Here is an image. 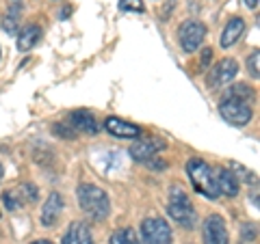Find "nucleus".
<instances>
[{"mask_svg":"<svg viewBox=\"0 0 260 244\" xmlns=\"http://www.w3.org/2000/svg\"><path fill=\"white\" fill-rule=\"evenodd\" d=\"M210 56H213V50H210V48H206V50L202 52V67H206V63L210 61Z\"/></svg>","mask_w":260,"mask_h":244,"instance_id":"obj_27","label":"nucleus"},{"mask_svg":"<svg viewBox=\"0 0 260 244\" xmlns=\"http://www.w3.org/2000/svg\"><path fill=\"white\" fill-rule=\"evenodd\" d=\"M206 37V26L202 22H195V20H189L184 22L180 26V46L184 52H195L198 48L202 46Z\"/></svg>","mask_w":260,"mask_h":244,"instance_id":"obj_7","label":"nucleus"},{"mask_svg":"<svg viewBox=\"0 0 260 244\" xmlns=\"http://www.w3.org/2000/svg\"><path fill=\"white\" fill-rule=\"evenodd\" d=\"M63 244H93L91 231H89V227L80 221L72 223L63 235Z\"/></svg>","mask_w":260,"mask_h":244,"instance_id":"obj_14","label":"nucleus"},{"mask_svg":"<svg viewBox=\"0 0 260 244\" xmlns=\"http://www.w3.org/2000/svg\"><path fill=\"white\" fill-rule=\"evenodd\" d=\"M22 194H24V197L28 194V201H35V199L39 197L37 186H35V184H24V186H22Z\"/></svg>","mask_w":260,"mask_h":244,"instance_id":"obj_25","label":"nucleus"},{"mask_svg":"<svg viewBox=\"0 0 260 244\" xmlns=\"http://www.w3.org/2000/svg\"><path fill=\"white\" fill-rule=\"evenodd\" d=\"M109 244H141L135 229H117L109 238Z\"/></svg>","mask_w":260,"mask_h":244,"instance_id":"obj_18","label":"nucleus"},{"mask_svg":"<svg viewBox=\"0 0 260 244\" xmlns=\"http://www.w3.org/2000/svg\"><path fill=\"white\" fill-rule=\"evenodd\" d=\"M186 173L193 184V188L200 194H204L206 199H217L221 197V192L217 188V180H215V169L208 162L200 160V158H191L186 162Z\"/></svg>","mask_w":260,"mask_h":244,"instance_id":"obj_2","label":"nucleus"},{"mask_svg":"<svg viewBox=\"0 0 260 244\" xmlns=\"http://www.w3.org/2000/svg\"><path fill=\"white\" fill-rule=\"evenodd\" d=\"M167 147V143L162 141V138L158 136H152V138H137V141L133 143V147H130V156H133V160L137 162H145L154 158L158 151H162Z\"/></svg>","mask_w":260,"mask_h":244,"instance_id":"obj_8","label":"nucleus"},{"mask_svg":"<svg viewBox=\"0 0 260 244\" xmlns=\"http://www.w3.org/2000/svg\"><path fill=\"white\" fill-rule=\"evenodd\" d=\"M30 244H54V242H50V240H35V242H30Z\"/></svg>","mask_w":260,"mask_h":244,"instance_id":"obj_30","label":"nucleus"},{"mask_svg":"<svg viewBox=\"0 0 260 244\" xmlns=\"http://www.w3.org/2000/svg\"><path fill=\"white\" fill-rule=\"evenodd\" d=\"M167 212L176 223H180V227H184V229H193V227L198 225V214H195L191 199L186 197V192L182 188H178V186H174L172 192H169Z\"/></svg>","mask_w":260,"mask_h":244,"instance_id":"obj_3","label":"nucleus"},{"mask_svg":"<svg viewBox=\"0 0 260 244\" xmlns=\"http://www.w3.org/2000/svg\"><path fill=\"white\" fill-rule=\"evenodd\" d=\"M202 242L204 244H230L225 221L219 214H210L202 223Z\"/></svg>","mask_w":260,"mask_h":244,"instance_id":"obj_6","label":"nucleus"},{"mask_svg":"<svg viewBox=\"0 0 260 244\" xmlns=\"http://www.w3.org/2000/svg\"><path fill=\"white\" fill-rule=\"evenodd\" d=\"M239 74V63L234 59H221L208 74V85L210 87H223L230 85Z\"/></svg>","mask_w":260,"mask_h":244,"instance_id":"obj_9","label":"nucleus"},{"mask_svg":"<svg viewBox=\"0 0 260 244\" xmlns=\"http://www.w3.org/2000/svg\"><path fill=\"white\" fill-rule=\"evenodd\" d=\"M243 32H245V22H243L241 18H232L230 22L225 24V28L221 32V46L223 48H232L241 39Z\"/></svg>","mask_w":260,"mask_h":244,"instance_id":"obj_15","label":"nucleus"},{"mask_svg":"<svg viewBox=\"0 0 260 244\" xmlns=\"http://www.w3.org/2000/svg\"><path fill=\"white\" fill-rule=\"evenodd\" d=\"M119 9H121V11L143 13V11H145V5H143V0H119Z\"/></svg>","mask_w":260,"mask_h":244,"instance_id":"obj_21","label":"nucleus"},{"mask_svg":"<svg viewBox=\"0 0 260 244\" xmlns=\"http://www.w3.org/2000/svg\"><path fill=\"white\" fill-rule=\"evenodd\" d=\"M20 13H22V5H20V0H13V7H9V11H7L5 20H3V28H5L7 32H11V35H15V32H18Z\"/></svg>","mask_w":260,"mask_h":244,"instance_id":"obj_17","label":"nucleus"},{"mask_svg":"<svg viewBox=\"0 0 260 244\" xmlns=\"http://www.w3.org/2000/svg\"><path fill=\"white\" fill-rule=\"evenodd\" d=\"M72 13V7H65V9L59 13V20H68V15Z\"/></svg>","mask_w":260,"mask_h":244,"instance_id":"obj_28","label":"nucleus"},{"mask_svg":"<svg viewBox=\"0 0 260 244\" xmlns=\"http://www.w3.org/2000/svg\"><path fill=\"white\" fill-rule=\"evenodd\" d=\"M76 197H78V206L80 210L91 218L95 223H102L104 218L111 214V201H109V194L104 192L102 188H98L93 184H83L78 186L76 190Z\"/></svg>","mask_w":260,"mask_h":244,"instance_id":"obj_1","label":"nucleus"},{"mask_svg":"<svg viewBox=\"0 0 260 244\" xmlns=\"http://www.w3.org/2000/svg\"><path fill=\"white\" fill-rule=\"evenodd\" d=\"M247 71L254 80L260 78V54L258 52H251V56L247 59Z\"/></svg>","mask_w":260,"mask_h":244,"instance_id":"obj_20","label":"nucleus"},{"mask_svg":"<svg viewBox=\"0 0 260 244\" xmlns=\"http://www.w3.org/2000/svg\"><path fill=\"white\" fill-rule=\"evenodd\" d=\"M52 132L56 134V136H63V138H76V130L72 128L70 124H56L54 128H52Z\"/></svg>","mask_w":260,"mask_h":244,"instance_id":"obj_23","label":"nucleus"},{"mask_svg":"<svg viewBox=\"0 0 260 244\" xmlns=\"http://www.w3.org/2000/svg\"><path fill=\"white\" fill-rule=\"evenodd\" d=\"M243 240H245V242L256 240V227L251 223H245V227H243Z\"/></svg>","mask_w":260,"mask_h":244,"instance_id":"obj_26","label":"nucleus"},{"mask_svg":"<svg viewBox=\"0 0 260 244\" xmlns=\"http://www.w3.org/2000/svg\"><path fill=\"white\" fill-rule=\"evenodd\" d=\"M215 180H217V188L225 197H237L239 194V177L228 169H217L215 171Z\"/></svg>","mask_w":260,"mask_h":244,"instance_id":"obj_13","label":"nucleus"},{"mask_svg":"<svg viewBox=\"0 0 260 244\" xmlns=\"http://www.w3.org/2000/svg\"><path fill=\"white\" fill-rule=\"evenodd\" d=\"M39 39H42V28L37 26V24H28L26 28L20 30L18 35V50L20 52H28L32 46H35Z\"/></svg>","mask_w":260,"mask_h":244,"instance_id":"obj_16","label":"nucleus"},{"mask_svg":"<svg viewBox=\"0 0 260 244\" xmlns=\"http://www.w3.org/2000/svg\"><path fill=\"white\" fill-rule=\"evenodd\" d=\"M219 115H221L230 126H237V128H243L247 126L251 117H254V110L251 106L241 100V97H234V95H225L221 104H219Z\"/></svg>","mask_w":260,"mask_h":244,"instance_id":"obj_4","label":"nucleus"},{"mask_svg":"<svg viewBox=\"0 0 260 244\" xmlns=\"http://www.w3.org/2000/svg\"><path fill=\"white\" fill-rule=\"evenodd\" d=\"M245 5L249 7V9H256V7H258V0H245Z\"/></svg>","mask_w":260,"mask_h":244,"instance_id":"obj_29","label":"nucleus"},{"mask_svg":"<svg viewBox=\"0 0 260 244\" xmlns=\"http://www.w3.org/2000/svg\"><path fill=\"white\" fill-rule=\"evenodd\" d=\"M3 203H5V208L9 210V212H13V210H18V208H20V199H18V192H15V190H9V192H5V194H3Z\"/></svg>","mask_w":260,"mask_h":244,"instance_id":"obj_24","label":"nucleus"},{"mask_svg":"<svg viewBox=\"0 0 260 244\" xmlns=\"http://www.w3.org/2000/svg\"><path fill=\"white\" fill-rule=\"evenodd\" d=\"M63 212V197L59 192H52L48 201L44 203V210H42V225L44 227H54L59 216Z\"/></svg>","mask_w":260,"mask_h":244,"instance_id":"obj_12","label":"nucleus"},{"mask_svg":"<svg viewBox=\"0 0 260 244\" xmlns=\"http://www.w3.org/2000/svg\"><path fill=\"white\" fill-rule=\"evenodd\" d=\"M3 177H5V169H3V165H0V182H3Z\"/></svg>","mask_w":260,"mask_h":244,"instance_id":"obj_31","label":"nucleus"},{"mask_svg":"<svg viewBox=\"0 0 260 244\" xmlns=\"http://www.w3.org/2000/svg\"><path fill=\"white\" fill-rule=\"evenodd\" d=\"M228 95H234V97H241V100H245V102H251L254 100V91L247 87V85H234L230 89V93Z\"/></svg>","mask_w":260,"mask_h":244,"instance_id":"obj_19","label":"nucleus"},{"mask_svg":"<svg viewBox=\"0 0 260 244\" xmlns=\"http://www.w3.org/2000/svg\"><path fill=\"white\" fill-rule=\"evenodd\" d=\"M141 242L143 244H172V227L165 218L150 216L141 223Z\"/></svg>","mask_w":260,"mask_h":244,"instance_id":"obj_5","label":"nucleus"},{"mask_svg":"<svg viewBox=\"0 0 260 244\" xmlns=\"http://www.w3.org/2000/svg\"><path fill=\"white\" fill-rule=\"evenodd\" d=\"M104 130L113 136V138H121V141H130V138H139L141 136V128L124 121L119 117H107L104 121Z\"/></svg>","mask_w":260,"mask_h":244,"instance_id":"obj_10","label":"nucleus"},{"mask_svg":"<svg viewBox=\"0 0 260 244\" xmlns=\"http://www.w3.org/2000/svg\"><path fill=\"white\" fill-rule=\"evenodd\" d=\"M230 167H232V171H239V173H234L237 177H241V180H245L247 184H251L254 182L256 184V175L251 173L249 169H245V167H241V165H237V162H230Z\"/></svg>","mask_w":260,"mask_h":244,"instance_id":"obj_22","label":"nucleus"},{"mask_svg":"<svg viewBox=\"0 0 260 244\" xmlns=\"http://www.w3.org/2000/svg\"><path fill=\"white\" fill-rule=\"evenodd\" d=\"M68 124L76 130V132H85V134H98L100 132V124L95 121V117L89 110H72Z\"/></svg>","mask_w":260,"mask_h":244,"instance_id":"obj_11","label":"nucleus"}]
</instances>
